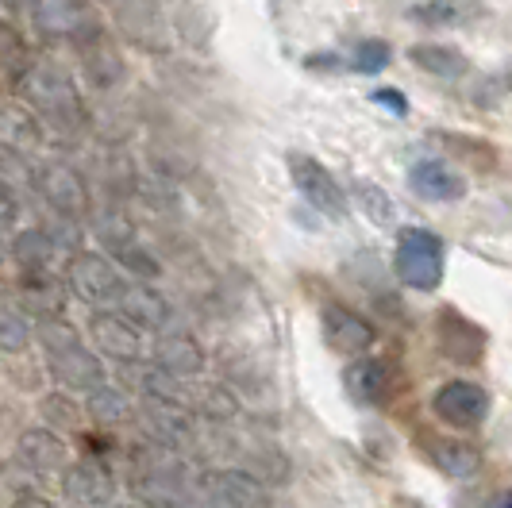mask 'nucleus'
<instances>
[{"label": "nucleus", "instance_id": "obj_1", "mask_svg": "<svg viewBox=\"0 0 512 508\" xmlns=\"http://www.w3.org/2000/svg\"><path fill=\"white\" fill-rule=\"evenodd\" d=\"M397 278L428 293L443 281V239L428 228H401L397 231V254H393Z\"/></svg>", "mask_w": 512, "mask_h": 508}, {"label": "nucleus", "instance_id": "obj_2", "mask_svg": "<svg viewBox=\"0 0 512 508\" xmlns=\"http://www.w3.org/2000/svg\"><path fill=\"white\" fill-rule=\"evenodd\" d=\"M16 89L24 93V101L51 116L54 124H74L77 120V93L70 85V77L62 74L58 66H47V62H27V70L16 77Z\"/></svg>", "mask_w": 512, "mask_h": 508}, {"label": "nucleus", "instance_id": "obj_3", "mask_svg": "<svg viewBox=\"0 0 512 508\" xmlns=\"http://www.w3.org/2000/svg\"><path fill=\"white\" fill-rule=\"evenodd\" d=\"M66 278H70V289L81 301H89V305H116L120 293H124L120 270L104 254L77 251L70 258V266H66Z\"/></svg>", "mask_w": 512, "mask_h": 508}, {"label": "nucleus", "instance_id": "obj_4", "mask_svg": "<svg viewBox=\"0 0 512 508\" xmlns=\"http://www.w3.org/2000/svg\"><path fill=\"white\" fill-rule=\"evenodd\" d=\"M432 408H436L439 420L451 424V428H478V424H486L489 416V393L474 381H447V385L436 389Z\"/></svg>", "mask_w": 512, "mask_h": 508}, {"label": "nucleus", "instance_id": "obj_5", "mask_svg": "<svg viewBox=\"0 0 512 508\" xmlns=\"http://www.w3.org/2000/svg\"><path fill=\"white\" fill-rule=\"evenodd\" d=\"M289 170H293V185L316 204V212H324L328 220H343L347 216V193L339 189V181L305 154H289Z\"/></svg>", "mask_w": 512, "mask_h": 508}, {"label": "nucleus", "instance_id": "obj_6", "mask_svg": "<svg viewBox=\"0 0 512 508\" xmlns=\"http://www.w3.org/2000/svg\"><path fill=\"white\" fill-rule=\"evenodd\" d=\"M31 16H35V27L54 39H93L97 35V16L85 0H35Z\"/></svg>", "mask_w": 512, "mask_h": 508}, {"label": "nucleus", "instance_id": "obj_7", "mask_svg": "<svg viewBox=\"0 0 512 508\" xmlns=\"http://www.w3.org/2000/svg\"><path fill=\"white\" fill-rule=\"evenodd\" d=\"M62 493L74 501L77 508H104L116 497V478L108 474V466L97 458H81L74 466H66L62 474Z\"/></svg>", "mask_w": 512, "mask_h": 508}, {"label": "nucleus", "instance_id": "obj_8", "mask_svg": "<svg viewBox=\"0 0 512 508\" xmlns=\"http://www.w3.org/2000/svg\"><path fill=\"white\" fill-rule=\"evenodd\" d=\"M31 185L39 189V197L47 201V208L54 212H66V216H85L89 212V193H85V181L77 178L70 166H43Z\"/></svg>", "mask_w": 512, "mask_h": 508}, {"label": "nucleus", "instance_id": "obj_9", "mask_svg": "<svg viewBox=\"0 0 512 508\" xmlns=\"http://www.w3.org/2000/svg\"><path fill=\"white\" fill-rule=\"evenodd\" d=\"M205 493L216 508H270L266 485L251 470H216L205 478Z\"/></svg>", "mask_w": 512, "mask_h": 508}, {"label": "nucleus", "instance_id": "obj_10", "mask_svg": "<svg viewBox=\"0 0 512 508\" xmlns=\"http://www.w3.org/2000/svg\"><path fill=\"white\" fill-rule=\"evenodd\" d=\"M324 335H328V347L347 358L366 355V351L374 347V339H378L374 328L362 320L359 312H351V308H343V305L324 308Z\"/></svg>", "mask_w": 512, "mask_h": 508}, {"label": "nucleus", "instance_id": "obj_11", "mask_svg": "<svg viewBox=\"0 0 512 508\" xmlns=\"http://www.w3.org/2000/svg\"><path fill=\"white\" fill-rule=\"evenodd\" d=\"M343 385H347L355 405H385L389 389H393V370L382 358H355L347 366V374H343Z\"/></svg>", "mask_w": 512, "mask_h": 508}, {"label": "nucleus", "instance_id": "obj_12", "mask_svg": "<svg viewBox=\"0 0 512 508\" xmlns=\"http://www.w3.org/2000/svg\"><path fill=\"white\" fill-rule=\"evenodd\" d=\"M139 420L147 435H154L158 443L166 447H178L193 435V416L189 408L178 405V401H154V397H143V408H139Z\"/></svg>", "mask_w": 512, "mask_h": 508}, {"label": "nucleus", "instance_id": "obj_13", "mask_svg": "<svg viewBox=\"0 0 512 508\" xmlns=\"http://www.w3.org/2000/svg\"><path fill=\"white\" fill-rule=\"evenodd\" d=\"M0 147L24 158L43 147V124L27 104L0 101Z\"/></svg>", "mask_w": 512, "mask_h": 508}, {"label": "nucleus", "instance_id": "obj_14", "mask_svg": "<svg viewBox=\"0 0 512 508\" xmlns=\"http://www.w3.org/2000/svg\"><path fill=\"white\" fill-rule=\"evenodd\" d=\"M89 335L93 343L101 347L104 355L120 358V362H135L139 351H143V335L135 324H128L120 312H97L93 324H89Z\"/></svg>", "mask_w": 512, "mask_h": 508}, {"label": "nucleus", "instance_id": "obj_15", "mask_svg": "<svg viewBox=\"0 0 512 508\" xmlns=\"http://www.w3.org/2000/svg\"><path fill=\"white\" fill-rule=\"evenodd\" d=\"M154 362L170 378H193L205 370V351L193 335H158L154 343Z\"/></svg>", "mask_w": 512, "mask_h": 508}, {"label": "nucleus", "instance_id": "obj_16", "mask_svg": "<svg viewBox=\"0 0 512 508\" xmlns=\"http://www.w3.org/2000/svg\"><path fill=\"white\" fill-rule=\"evenodd\" d=\"M16 455L24 462L27 470H35V474H54V470H66V443L58 439L54 432L47 428H31V432L20 435V447H16Z\"/></svg>", "mask_w": 512, "mask_h": 508}, {"label": "nucleus", "instance_id": "obj_17", "mask_svg": "<svg viewBox=\"0 0 512 508\" xmlns=\"http://www.w3.org/2000/svg\"><path fill=\"white\" fill-rule=\"evenodd\" d=\"M51 374L58 385L66 389H77V393H89L104 381V366L97 355H89L85 347H74V351H62V355H51Z\"/></svg>", "mask_w": 512, "mask_h": 508}, {"label": "nucleus", "instance_id": "obj_18", "mask_svg": "<svg viewBox=\"0 0 512 508\" xmlns=\"http://www.w3.org/2000/svg\"><path fill=\"white\" fill-rule=\"evenodd\" d=\"M120 316L135 324V328H166V320H170V305H166V297L162 293H154L151 285H124V293H120Z\"/></svg>", "mask_w": 512, "mask_h": 508}, {"label": "nucleus", "instance_id": "obj_19", "mask_svg": "<svg viewBox=\"0 0 512 508\" xmlns=\"http://www.w3.org/2000/svg\"><path fill=\"white\" fill-rule=\"evenodd\" d=\"M409 185L420 201H455L462 197V178L447 166V162H416L409 170Z\"/></svg>", "mask_w": 512, "mask_h": 508}, {"label": "nucleus", "instance_id": "obj_20", "mask_svg": "<svg viewBox=\"0 0 512 508\" xmlns=\"http://www.w3.org/2000/svg\"><path fill=\"white\" fill-rule=\"evenodd\" d=\"M85 416L97 420V424H120L131 416V397L124 385H108L101 381L97 389L85 393Z\"/></svg>", "mask_w": 512, "mask_h": 508}, {"label": "nucleus", "instance_id": "obj_21", "mask_svg": "<svg viewBox=\"0 0 512 508\" xmlns=\"http://www.w3.org/2000/svg\"><path fill=\"white\" fill-rule=\"evenodd\" d=\"M432 458L447 478H474L482 470V451L462 443V439H439L432 447Z\"/></svg>", "mask_w": 512, "mask_h": 508}, {"label": "nucleus", "instance_id": "obj_22", "mask_svg": "<svg viewBox=\"0 0 512 508\" xmlns=\"http://www.w3.org/2000/svg\"><path fill=\"white\" fill-rule=\"evenodd\" d=\"M62 285L58 281L47 278V270H31L24 274V305L27 312H35V316H43V320H51L62 312Z\"/></svg>", "mask_w": 512, "mask_h": 508}, {"label": "nucleus", "instance_id": "obj_23", "mask_svg": "<svg viewBox=\"0 0 512 508\" xmlns=\"http://www.w3.org/2000/svg\"><path fill=\"white\" fill-rule=\"evenodd\" d=\"M12 258L24 266V274H31V270H47L51 266V258H54V247H51V239L43 235L39 228H31V231H20L16 239H12Z\"/></svg>", "mask_w": 512, "mask_h": 508}, {"label": "nucleus", "instance_id": "obj_24", "mask_svg": "<svg viewBox=\"0 0 512 508\" xmlns=\"http://www.w3.org/2000/svg\"><path fill=\"white\" fill-rule=\"evenodd\" d=\"M409 58L420 66V70H428V74L436 77H459L466 74V58L459 51H451V47H436V43H420V47H412Z\"/></svg>", "mask_w": 512, "mask_h": 508}, {"label": "nucleus", "instance_id": "obj_25", "mask_svg": "<svg viewBox=\"0 0 512 508\" xmlns=\"http://www.w3.org/2000/svg\"><path fill=\"white\" fill-rule=\"evenodd\" d=\"M27 70V47L20 39V31L8 24H0V81L16 85V77Z\"/></svg>", "mask_w": 512, "mask_h": 508}, {"label": "nucleus", "instance_id": "obj_26", "mask_svg": "<svg viewBox=\"0 0 512 508\" xmlns=\"http://www.w3.org/2000/svg\"><path fill=\"white\" fill-rule=\"evenodd\" d=\"M39 412H43V420L51 428H62V432H81V424H85V405H77L74 397H66V393L43 397Z\"/></svg>", "mask_w": 512, "mask_h": 508}, {"label": "nucleus", "instance_id": "obj_27", "mask_svg": "<svg viewBox=\"0 0 512 508\" xmlns=\"http://www.w3.org/2000/svg\"><path fill=\"white\" fill-rule=\"evenodd\" d=\"M35 335H39V343H43V351H47V355H62V351H74V347H81V335H77V328L70 324V320H62V316L39 320Z\"/></svg>", "mask_w": 512, "mask_h": 508}, {"label": "nucleus", "instance_id": "obj_28", "mask_svg": "<svg viewBox=\"0 0 512 508\" xmlns=\"http://www.w3.org/2000/svg\"><path fill=\"white\" fill-rule=\"evenodd\" d=\"M43 235L51 239V247L58 251H74L81 247V228H77V220L74 216H66V212H54V208H47V216H43Z\"/></svg>", "mask_w": 512, "mask_h": 508}, {"label": "nucleus", "instance_id": "obj_29", "mask_svg": "<svg viewBox=\"0 0 512 508\" xmlns=\"http://www.w3.org/2000/svg\"><path fill=\"white\" fill-rule=\"evenodd\" d=\"M116 251V262L128 270V274H135V278L143 281H154L158 274H162V266H158V258H154L151 251H143L135 239H128V243H120V247H112Z\"/></svg>", "mask_w": 512, "mask_h": 508}, {"label": "nucleus", "instance_id": "obj_30", "mask_svg": "<svg viewBox=\"0 0 512 508\" xmlns=\"http://www.w3.org/2000/svg\"><path fill=\"white\" fill-rule=\"evenodd\" d=\"M355 201L366 208V216H370L374 224H382V228H393V224H397V216H393L397 208H393V201L385 197L378 185H370V181H359V185H355Z\"/></svg>", "mask_w": 512, "mask_h": 508}, {"label": "nucleus", "instance_id": "obj_31", "mask_svg": "<svg viewBox=\"0 0 512 508\" xmlns=\"http://www.w3.org/2000/svg\"><path fill=\"white\" fill-rule=\"evenodd\" d=\"M27 343H31V328H27L24 316L12 308H0V351L20 355V351H27Z\"/></svg>", "mask_w": 512, "mask_h": 508}, {"label": "nucleus", "instance_id": "obj_32", "mask_svg": "<svg viewBox=\"0 0 512 508\" xmlns=\"http://www.w3.org/2000/svg\"><path fill=\"white\" fill-rule=\"evenodd\" d=\"M389 58H393V51H389L385 39H366V43L355 47L351 70H355V74H382L385 66H389Z\"/></svg>", "mask_w": 512, "mask_h": 508}, {"label": "nucleus", "instance_id": "obj_33", "mask_svg": "<svg viewBox=\"0 0 512 508\" xmlns=\"http://www.w3.org/2000/svg\"><path fill=\"white\" fill-rule=\"evenodd\" d=\"M409 20L416 24H428V27H447L459 20V4L455 0H432V4H416L409 8Z\"/></svg>", "mask_w": 512, "mask_h": 508}, {"label": "nucleus", "instance_id": "obj_34", "mask_svg": "<svg viewBox=\"0 0 512 508\" xmlns=\"http://www.w3.org/2000/svg\"><path fill=\"white\" fill-rule=\"evenodd\" d=\"M31 170H27V158L24 154H12L4 151L0 154V189H8V185H31Z\"/></svg>", "mask_w": 512, "mask_h": 508}, {"label": "nucleus", "instance_id": "obj_35", "mask_svg": "<svg viewBox=\"0 0 512 508\" xmlns=\"http://www.w3.org/2000/svg\"><path fill=\"white\" fill-rule=\"evenodd\" d=\"M235 412H239V401L231 397L228 389L216 385V389H208L205 393V416H212V420H231Z\"/></svg>", "mask_w": 512, "mask_h": 508}, {"label": "nucleus", "instance_id": "obj_36", "mask_svg": "<svg viewBox=\"0 0 512 508\" xmlns=\"http://www.w3.org/2000/svg\"><path fill=\"white\" fill-rule=\"evenodd\" d=\"M374 101L385 104L393 116H405V112H409V101H405L397 89H374Z\"/></svg>", "mask_w": 512, "mask_h": 508}, {"label": "nucleus", "instance_id": "obj_37", "mask_svg": "<svg viewBox=\"0 0 512 508\" xmlns=\"http://www.w3.org/2000/svg\"><path fill=\"white\" fill-rule=\"evenodd\" d=\"M12 224H16V201L8 189H0V231L12 228Z\"/></svg>", "mask_w": 512, "mask_h": 508}, {"label": "nucleus", "instance_id": "obj_38", "mask_svg": "<svg viewBox=\"0 0 512 508\" xmlns=\"http://www.w3.org/2000/svg\"><path fill=\"white\" fill-rule=\"evenodd\" d=\"M12 508H54L47 497H39V493H20L16 501H12Z\"/></svg>", "mask_w": 512, "mask_h": 508}, {"label": "nucleus", "instance_id": "obj_39", "mask_svg": "<svg viewBox=\"0 0 512 508\" xmlns=\"http://www.w3.org/2000/svg\"><path fill=\"white\" fill-rule=\"evenodd\" d=\"M486 508H512V497H509V489H501V493H493L486 501Z\"/></svg>", "mask_w": 512, "mask_h": 508}, {"label": "nucleus", "instance_id": "obj_40", "mask_svg": "<svg viewBox=\"0 0 512 508\" xmlns=\"http://www.w3.org/2000/svg\"><path fill=\"white\" fill-rule=\"evenodd\" d=\"M8 258V243H4V235H0V262Z\"/></svg>", "mask_w": 512, "mask_h": 508}, {"label": "nucleus", "instance_id": "obj_41", "mask_svg": "<svg viewBox=\"0 0 512 508\" xmlns=\"http://www.w3.org/2000/svg\"><path fill=\"white\" fill-rule=\"evenodd\" d=\"M112 508H147V505H139V501H131V505H112Z\"/></svg>", "mask_w": 512, "mask_h": 508}]
</instances>
